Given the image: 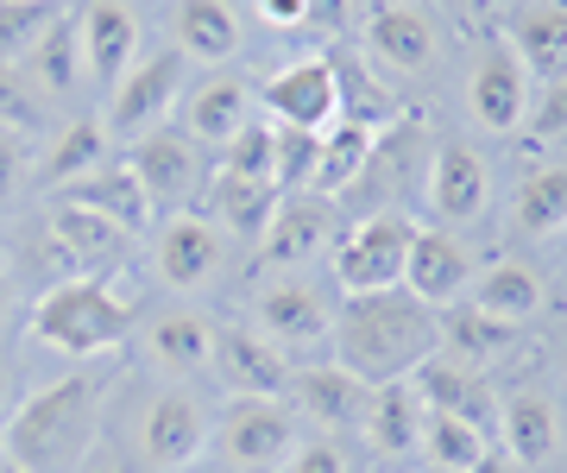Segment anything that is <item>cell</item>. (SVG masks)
I'll use <instances>...</instances> for the list:
<instances>
[{
	"instance_id": "cell-1",
	"label": "cell",
	"mask_w": 567,
	"mask_h": 473,
	"mask_svg": "<svg viewBox=\"0 0 567 473\" xmlns=\"http://www.w3.org/2000/svg\"><path fill=\"white\" fill-rule=\"evenodd\" d=\"M334 367H347L365 385H391V379H410L435 353V309L423 297L398 290H372V297H347L334 304Z\"/></svg>"
},
{
	"instance_id": "cell-32",
	"label": "cell",
	"mask_w": 567,
	"mask_h": 473,
	"mask_svg": "<svg viewBox=\"0 0 567 473\" xmlns=\"http://www.w3.org/2000/svg\"><path fill=\"white\" fill-rule=\"evenodd\" d=\"M208 196H215V222H221L227 234H240V240H265V227H271V215H278V203H284L278 184L240 177V171H215Z\"/></svg>"
},
{
	"instance_id": "cell-39",
	"label": "cell",
	"mask_w": 567,
	"mask_h": 473,
	"mask_svg": "<svg viewBox=\"0 0 567 473\" xmlns=\"http://www.w3.org/2000/svg\"><path fill=\"white\" fill-rule=\"evenodd\" d=\"M271 152H278V126L252 114V121L221 145V171H240V177H265V184H271Z\"/></svg>"
},
{
	"instance_id": "cell-27",
	"label": "cell",
	"mask_w": 567,
	"mask_h": 473,
	"mask_svg": "<svg viewBox=\"0 0 567 473\" xmlns=\"http://www.w3.org/2000/svg\"><path fill=\"white\" fill-rule=\"evenodd\" d=\"M517 341H524V329H511L498 316H480L473 304H447L442 316H435V353H442V360H461V367H473V372L498 367Z\"/></svg>"
},
{
	"instance_id": "cell-17",
	"label": "cell",
	"mask_w": 567,
	"mask_h": 473,
	"mask_svg": "<svg viewBox=\"0 0 567 473\" xmlns=\"http://www.w3.org/2000/svg\"><path fill=\"white\" fill-rule=\"evenodd\" d=\"M221 259H227L221 227L208 222V215H189V208H177L158 227V240H152V266H158V278L171 290H203L221 271Z\"/></svg>"
},
{
	"instance_id": "cell-50",
	"label": "cell",
	"mask_w": 567,
	"mask_h": 473,
	"mask_svg": "<svg viewBox=\"0 0 567 473\" xmlns=\"http://www.w3.org/2000/svg\"><path fill=\"white\" fill-rule=\"evenodd\" d=\"M561 372H567V360H561Z\"/></svg>"
},
{
	"instance_id": "cell-9",
	"label": "cell",
	"mask_w": 567,
	"mask_h": 473,
	"mask_svg": "<svg viewBox=\"0 0 567 473\" xmlns=\"http://www.w3.org/2000/svg\"><path fill=\"white\" fill-rule=\"evenodd\" d=\"M208 435H215V417H208V404L196 391L164 385L140 411V454H145V467H158V473L196 467L208 454Z\"/></svg>"
},
{
	"instance_id": "cell-36",
	"label": "cell",
	"mask_w": 567,
	"mask_h": 473,
	"mask_svg": "<svg viewBox=\"0 0 567 473\" xmlns=\"http://www.w3.org/2000/svg\"><path fill=\"white\" fill-rule=\"evenodd\" d=\"M492 442L473 423H454V417H442V411H429V423H423V467H442V473H466L480 454H486Z\"/></svg>"
},
{
	"instance_id": "cell-26",
	"label": "cell",
	"mask_w": 567,
	"mask_h": 473,
	"mask_svg": "<svg viewBox=\"0 0 567 473\" xmlns=\"http://www.w3.org/2000/svg\"><path fill=\"white\" fill-rule=\"evenodd\" d=\"M140 353L164 372V379H196V372H208V360H215V322L196 316V309H164V316L145 322Z\"/></svg>"
},
{
	"instance_id": "cell-11",
	"label": "cell",
	"mask_w": 567,
	"mask_h": 473,
	"mask_svg": "<svg viewBox=\"0 0 567 473\" xmlns=\"http://www.w3.org/2000/svg\"><path fill=\"white\" fill-rule=\"evenodd\" d=\"M126 171L140 177V189L152 196V208H183L203 184V145L183 126H152L126 145Z\"/></svg>"
},
{
	"instance_id": "cell-30",
	"label": "cell",
	"mask_w": 567,
	"mask_h": 473,
	"mask_svg": "<svg viewBox=\"0 0 567 473\" xmlns=\"http://www.w3.org/2000/svg\"><path fill=\"white\" fill-rule=\"evenodd\" d=\"M171 32L183 58L227 63L240 51V13L227 0H171Z\"/></svg>"
},
{
	"instance_id": "cell-13",
	"label": "cell",
	"mask_w": 567,
	"mask_h": 473,
	"mask_svg": "<svg viewBox=\"0 0 567 473\" xmlns=\"http://www.w3.org/2000/svg\"><path fill=\"white\" fill-rule=\"evenodd\" d=\"M208 372L227 385V398H284L297 367L252 322H240V329H215V360H208Z\"/></svg>"
},
{
	"instance_id": "cell-46",
	"label": "cell",
	"mask_w": 567,
	"mask_h": 473,
	"mask_svg": "<svg viewBox=\"0 0 567 473\" xmlns=\"http://www.w3.org/2000/svg\"><path fill=\"white\" fill-rule=\"evenodd\" d=\"M7 316H13V285L0 278V322H7Z\"/></svg>"
},
{
	"instance_id": "cell-35",
	"label": "cell",
	"mask_w": 567,
	"mask_h": 473,
	"mask_svg": "<svg viewBox=\"0 0 567 473\" xmlns=\"http://www.w3.org/2000/svg\"><path fill=\"white\" fill-rule=\"evenodd\" d=\"M511 227L524 240H548L567 227V165H536L517 184V203H511Z\"/></svg>"
},
{
	"instance_id": "cell-47",
	"label": "cell",
	"mask_w": 567,
	"mask_h": 473,
	"mask_svg": "<svg viewBox=\"0 0 567 473\" xmlns=\"http://www.w3.org/2000/svg\"><path fill=\"white\" fill-rule=\"evenodd\" d=\"M0 473H25V467H20V461H7V454H0Z\"/></svg>"
},
{
	"instance_id": "cell-42",
	"label": "cell",
	"mask_w": 567,
	"mask_h": 473,
	"mask_svg": "<svg viewBox=\"0 0 567 473\" xmlns=\"http://www.w3.org/2000/svg\"><path fill=\"white\" fill-rule=\"evenodd\" d=\"M529 126H536V140H567V76H555L548 95L529 107Z\"/></svg>"
},
{
	"instance_id": "cell-16",
	"label": "cell",
	"mask_w": 567,
	"mask_h": 473,
	"mask_svg": "<svg viewBox=\"0 0 567 473\" xmlns=\"http://www.w3.org/2000/svg\"><path fill=\"white\" fill-rule=\"evenodd\" d=\"M334 203L328 196H316V189H284V203H278V215H271V227H265V240H259V253H265V266H278V271H290V266H309V259H322L328 247H334Z\"/></svg>"
},
{
	"instance_id": "cell-28",
	"label": "cell",
	"mask_w": 567,
	"mask_h": 473,
	"mask_svg": "<svg viewBox=\"0 0 567 473\" xmlns=\"http://www.w3.org/2000/svg\"><path fill=\"white\" fill-rule=\"evenodd\" d=\"M473 309H480V316H498L511 329H524V322H536L548 309L543 271L529 266V259H492V266H480V278H473Z\"/></svg>"
},
{
	"instance_id": "cell-43",
	"label": "cell",
	"mask_w": 567,
	"mask_h": 473,
	"mask_svg": "<svg viewBox=\"0 0 567 473\" xmlns=\"http://www.w3.org/2000/svg\"><path fill=\"white\" fill-rule=\"evenodd\" d=\"M259 20L290 32V25H309V0H259Z\"/></svg>"
},
{
	"instance_id": "cell-48",
	"label": "cell",
	"mask_w": 567,
	"mask_h": 473,
	"mask_svg": "<svg viewBox=\"0 0 567 473\" xmlns=\"http://www.w3.org/2000/svg\"><path fill=\"white\" fill-rule=\"evenodd\" d=\"M0 278H7V247H0Z\"/></svg>"
},
{
	"instance_id": "cell-45",
	"label": "cell",
	"mask_w": 567,
	"mask_h": 473,
	"mask_svg": "<svg viewBox=\"0 0 567 473\" xmlns=\"http://www.w3.org/2000/svg\"><path fill=\"white\" fill-rule=\"evenodd\" d=\"M13 404H20V391H13V372L0 367V423H7V417H13Z\"/></svg>"
},
{
	"instance_id": "cell-7",
	"label": "cell",
	"mask_w": 567,
	"mask_h": 473,
	"mask_svg": "<svg viewBox=\"0 0 567 473\" xmlns=\"http://www.w3.org/2000/svg\"><path fill=\"white\" fill-rule=\"evenodd\" d=\"M265 114L290 133H328V126L341 121V63L322 58V51H309V58H290L278 63L259 89Z\"/></svg>"
},
{
	"instance_id": "cell-19",
	"label": "cell",
	"mask_w": 567,
	"mask_h": 473,
	"mask_svg": "<svg viewBox=\"0 0 567 473\" xmlns=\"http://www.w3.org/2000/svg\"><path fill=\"white\" fill-rule=\"evenodd\" d=\"M290 411L303 417V423H316L322 435H341V430H360L365 423V398H372V385L365 379H353L347 367H303L290 372Z\"/></svg>"
},
{
	"instance_id": "cell-31",
	"label": "cell",
	"mask_w": 567,
	"mask_h": 473,
	"mask_svg": "<svg viewBox=\"0 0 567 473\" xmlns=\"http://www.w3.org/2000/svg\"><path fill=\"white\" fill-rule=\"evenodd\" d=\"M372 145H379V126L365 121H334L322 133V152H316V177H309V189L316 196H347V189L365 177V165H372Z\"/></svg>"
},
{
	"instance_id": "cell-24",
	"label": "cell",
	"mask_w": 567,
	"mask_h": 473,
	"mask_svg": "<svg viewBox=\"0 0 567 473\" xmlns=\"http://www.w3.org/2000/svg\"><path fill=\"white\" fill-rule=\"evenodd\" d=\"M498 449L517 461V467H548L555 454H561V411H555V398L536 385L511 391L498 398Z\"/></svg>"
},
{
	"instance_id": "cell-37",
	"label": "cell",
	"mask_w": 567,
	"mask_h": 473,
	"mask_svg": "<svg viewBox=\"0 0 567 473\" xmlns=\"http://www.w3.org/2000/svg\"><path fill=\"white\" fill-rule=\"evenodd\" d=\"M63 20V0H0V63H25V51Z\"/></svg>"
},
{
	"instance_id": "cell-12",
	"label": "cell",
	"mask_w": 567,
	"mask_h": 473,
	"mask_svg": "<svg viewBox=\"0 0 567 473\" xmlns=\"http://www.w3.org/2000/svg\"><path fill=\"white\" fill-rule=\"evenodd\" d=\"M492 208V165L486 152H473V140H442L429 158V215L447 227L480 222Z\"/></svg>"
},
{
	"instance_id": "cell-3",
	"label": "cell",
	"mask_w": 567,
	"mask_h": 473,
	"mask_svg": "<svg viewBox=\"0 0 567 473\" xmlns=\"http://www.w3.org/2000/svg\"><path fill=\"white\" fill-rule=\"evenodd\" d=\"M25 335L39 348L63 353V360H95V353H114L133 335V309L107 278H58L32 297Z\"/></svg>"
},
{
	"instance_id": "cell-34",
	"label": "cell",
	"mask_w": 567,
	"mask_h": 473,
	"mask_svg": "<svg viewBox=\"0 0 567 473\" xmlns=\"http://www.w3.org/2000/svg\"><path fill=\"white\" fill-rule=\"evenodd\" d=\"M25 83L39 89V102H63L70 89H76V76H82V44H76V20L63 13L51 32H44L32 51H25Z\"/></svg>"
},
{
	"instance_id": "cell-4",
	"label": "cell",
	"mask_w": 567,
	"mask_h": 473,
	"mask_svg": "<svg viewBox=\"0 0 567 473\" xmlns=\"http://www.w3.org/2000/svg\"><path fill=\"white\" fill-rule=\"evenodd\" d=\"M410 240H416V227L404 215H360V222H347L334 234V247H328V266H334V285L341 297H372V290H398L404 285V266H410Z\"/></svg>"
},
{
	"instance_id": "cell-49",
	"label": "cell",
	"mask_w": 567,
	"mask_h": 473,
	"mask_svg": "<svg viewBox=\"0 0 567 473\" xmlns=\"http://www.w3.org/2000/svg\"><path fill=\"white\" fill-rule=\"evenodd\" d=\"M423 473H442V467H423Z\"/></svg>"
},
{
	"instance_id": "cell-2",
	"label": "cell",
	"mask_w": 567,
	"mask_h": 473,
	"mask_svg": "<svg viewBox=\"0 0 567 473\" xmlns=\"http://www.w3.org/2000/svg\"><path fill=\"white\" fill-rule=\"evenodd\" d=\"M102 435V379L95 372H63L32 398L13 404L0 423V454L25 473H76Z\"/></svg>"
},
{
	"instance_id": "cell-6",
	"label": "cell",
	"mask_w": 567,
	"mask_h": 473,
	"mask_svg": "<svg viewBox=\"0 0 567 473\" xmlns=\"http://www.w3.org/2000/svg\"><path fill=\"white\" fill-rule=\"evenodd\" d=\"M297 442H303V417L290 411V398H227L208 435V449H221L234 467L252 473L284 467Z\"/></svg>"
},
{
	"instance_id": "cell-25",
	"label": "cell",
	"mask_w": 567,
	"mask_h": 473,
	"mask_svg": "<svg viewBox=\"0 0 567 473\" xmlns=\"http://www.w3.org/2000/svg\"><path fill=\"white\" fill-rule=\"evenodd\" d=\"M58 203H76L89 208V215H102V222H114L121 234H145L152 227V196L140 189V177L126 171V158H107V165H95L89 177H76V184L58 189Z\"/></svg>"
},
{
	"instance_id": "cell-44",
	"label": "cell",
	"mask_w": 567,
	"mask_h": 473,
	"mask_svg": "<svg viewBox=\"0 0 567 473\" xmlns=\"http://www.w3.org/2000/svg\"><path fill=\"white\" fill-rule=\"evenodd\" d=\"M466 473H517V461H511L505 449H486L480 461H473V467H466Z\"/></svg>"
},
{
	"instance_id": "cell-21",
	"label": "cell",
	"mask_w": 567,
	"mask_h": 473,
	"mask_svg": "<svg viewBox=\"0 0 567 473\" xmlns=\"http://www.w3.org/2000/svg\"><path fill=\"white\" fill-rule=\"evenodd\" d=\"M44 240H51V253L63 259L70 278H107V266H121L133 234H121L114 222H102V215H89L76 203H58L51 222H44Z\"/></svg>"
},
{
	"instance_id": "cell-14",
	"label": "cell",
	"mask_w": 567,
	"mask_h": 473,
	"mask_svg": "<svg viewBox=\"0 0 567 473\" xmlns=\"http://www.w3.org/2000/svg\"><path fill=\"white\" fill-rule=\"evenodd\" d=\"M473 247H466L454 227H416L410 240V266H404V290L423 297L429 309H447V304H466L473 290Z\"/></svg>"
},
{
	"instance_id": "cell-40",
	"label": "cell",
	"mask_w": 567,
	"mask_h": 473,
	"mask_svg": "<svg viewBox=\"0 0 567 473\" xmlns=\"http://www.w3.org/2000/svg\"><path fill=\"white\" fill-rule=\"evenodd\" d=\"M278 473H353V461H347L341 435H303Z\"/></svg>"
},
{
	"instance_id": "cell-23",
	"label": "cell",
	"mask_w": 567,
	"mask_h": 473,
	"mask_svg": "<svg viewBox=\"0 0 567 473\" xmlns=\"http://www.w3.org/2000/svg\"><path fill=\"white\" fill-rule=\"evenodd\" d=\"M423 423H429V404L416 379H391V385H372L365 398V449L385 454V461H410V454H423Z\"/></svg>"
},
{
	"instance_id": "cell-10",
	"label": "cell",
	"mask_w": 567,
	"mask_h": 473,
	"mask_svg": "<svg viewBox=\"0 0 567 473\" xmlns=\"http://www.w3.org/2000/svg\"><path fill=\"white\" fill-rule=\"evenodd\" d=\"M252 329L284 353H309V348H328L334 335V304L309 278H284V285H265L252 297Z\"/></svg>"
},
{
	"instance_id": "cell-5",
	"label": "cell",
	"mask_w": 567,
	"mask_h": 473,
	"mask_svg": "<svg viewBox=\"0 0 567 473\" xmlns=\"http://www.w3.org/2000/svg\"><path fill=\"white\" fill-rule=\"evenodd\" d=\"M183 89H189V58H183L177 44H152V51H140L133 58V70H126L121 83L107 89V140H140V133H152V126L171 121V107L183 102Z\"/></svg>"
},
{
	"instance_id": "cell-8",
	"label": "cell",
	"mask_w": 567,
	"mask_h": 473,
	"mask_svg": "<svg viewBox=\"0 0 567 473\" xmlns=\"http://www.w3.org/2000/svg\"><path fill=\"white\" fill-rule=\"evenodd\" d=\"M466 114L486 126V133H517L529 121V70L524 58L511 51L505 25H492L480 51H473V70H466Z\"/></svg>"
},
{
	"instance_id": "cell-41",
	"label": "cell",
	"mask_w": 567,
	"mask_h": 473,
	"mask_svg": "<svg viewBox=\"0 0 567 473\" xmlns=\"http://www.w3.org/2000/svg\"><path fill=\"white\" fill-rule=\"evenodd\" d=\"M25 184H32V152H25V140L0 133V208H13V203H20Z\"/></svg>"
},
{
	"instance_id": "cell-33",
	"label": "cell",
	"mask_w": 567,
	"mask_h": 473,
	"mask_svg": "<svg viewBox=\"0 0 567 473\" xmlns=\"http://www.w3.org/2000/svg\"><path fill=\"white\" fill-rule=\"evenodd\" d=\"M511 51L524 58L529 76H543V83H555V76H567V7H524L517 20L505 25Z\"/></svg>"
},
{
	"instance_id": "cell-38",
	"label": "cell",
	"mask_w": 567,
	"mask_h": 473,
	"mask_svg": "<svg viewBox=\"0 0 567 473\" xmlns=\"http://www.w3.org/2000/svg\"><path fill=\"white\" fill-rule=\"evenodd\" d=\"M44 126V102L39 89L25 83L20 63H0V133H13V140H25V133H39Z\"/></svg>"
},
{
	"instance_id": "cell-29",
	"label": "cell",
	"mask_w": 567,
	"mask_h": 473,
	"mask_svg": "<svg viewBox=\"0 0 567 473\" xmlns=\"http://www.w3.org/2000/svg\"><path fill=\"white\" fill-rule=\"evenodd\" d=\"M107 152H114L107 121L102 114H82V121H63L58 133H51V145L32 158V177H39L44 189H63V184H76V177H89L95 165H107Z\"/></svg>"
},
{
	"instance_id": "cell-20",
	"label": "cell",
	"mask_w": 567,
	"mask_h": 473,
	"mask_svg": "<svg viewBox=\"0 0 567 473\" xmlns=\"http://www.w3.org/2000/svg\"><path fill=\"white\" fill-rule=\"evenodd\" d=\"M410 379H416V391H423L429 411L454 417V423H473V430L492 442V430H498V391H492L486 372H473V367H461V360L429 353V360L410 372Z\"/></svg>"
},
{
	"instance_id": "cell-18",
	"label": "cell",
	"mask_w": 567,
	"mask_h": 473,
	"mask_svg": "<svg viewBox=\"0 0 567 473\" xmlns=\"http://www.w3.org/2000/svg\"><path fill=\"white\" fill-rule=\"evenodd\" d=\"M252 102H259V89L246 83L240 70H208L203 83L183 89V133L196 145H215L221 152L246 121H252Z\"/></svg>"
},
{
	"instance_id": "cell-22",
	"label": "cell",
	"mask_w": 567,
	"mask_h": 473,
	"mask_svg": "<svg viewBox=\"0 0 567 473\" xmlns=\"http://www.w3.org/2000/svg\"><path fill=\"white\" fill-rule=\"evenodd\" d=\"M365 51L398 70V76H423L435 51H442V32H435V13L429 7H410V0H391L365 20Z\"/></svg>"
},
{
	"instance_id": "cell-15",
	"label": "cell",
	"mask_w": 567,
	"mask_h": 473,
	"mask_svg": "<svg viewBox=\"0 0 567 473\" xmlns=\"http://www.w3.org/2000/svg\"><path fill=\"white\" fill-rule=\"evenodd\" d=\"M76 44H82V70L95 89H114L140 58V13L126 0H82L76 7Z\"/></svg>"
}]
</instances>
